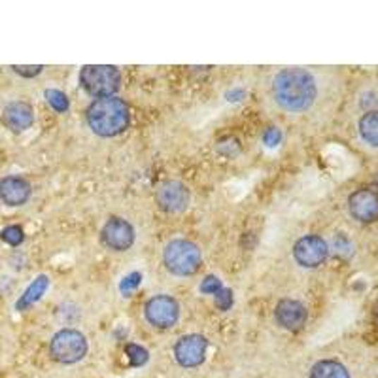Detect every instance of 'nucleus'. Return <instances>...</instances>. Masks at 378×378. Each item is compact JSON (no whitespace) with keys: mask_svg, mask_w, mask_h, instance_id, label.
<instances>
[{"mask_svg":"<svg viewBox=\"0 0 378 378\" xmlns=\"http://www.w3.org/2000/svg\"><path fill=\"white\" fill-rule=\"evenodd\" d=\"M272 94L284 110L305 112L316 99V80L305 68H286L272 80Z\"/></svg>","mask_w":378,"mask_h":378,"instance_id":"nucleus-1","label":"nucleus"},{"mask_svg":"<svg viewBox=\"0 0 378 378\" xmlns=\"http://www.w3.org/2000/svg\"><path fill=\"white\" fill-rule=\"evenodd\" d=\"M87 123L99 136L119 135L130 123L129 106L118 97L97 99L87 108Z\"/></svg>","mask_w":378,"mask_h":378,"instance_id":"nucleus-2","label":"nucleus"},{"mask_svg":"<svg viewBox=\"0 0 378 378\" xmlns=\"http://www.w3.org/2000/svg\"><path fill=\"white\" fill-rule=\"evenodd\" d=\"M163 263H165L166 271L176 276H191L201 267V250L191 240L178 238V240L166 244L165 252H163Z\"/></svg>","mask_w":378,"mask_h":378,"instance_id":"nucleus-3","label":"nucleus"},{"mask_svg":"<svg viewBox=\"0 0 378 378\" xmlns=\"http://www.w3.org/2000/svg\"><path fill=\"white\" fill-rule=\"evenodd\" d=\"M82 87L91 93L97 99L114 97V93L119 89L121 74L116 66L110 65H89L83 66L80 74Z\"/></svg>","mask_w":378,"mask_h":378,"instance_id":"nucleus-4","label":"nucleus"},{"mask_svg":"<svg viewBox=\"0 0 378 378\" xmlns=\"http://www.w3.org/2000/svg\"><path fill=\"white\" fill-rule=\"evenodd\" d=\"M49 352L59 363H76L87 354V339L76 329H63L51 339Z\"/></svg>","mask_w":378,"mask_h":378,"instance_id":"nucleus-5","label":"nucleus"},{"mask_svg":"<svg viewBox=\"0 0 378 378\" xmlns=\"http://www.w3.org/2000/svg\"><path fill=\"white\" fill-rule=\"evenodd\" d=\"M144 314L154 327L169 329L180 318V305L176 303V299L169 295H155L146 303Z\"/></svg>","mask_w":378,"mask_h":378,"instance_id":"nucleus-6","label":"nucleus"},{"mask_svg":"<svg viewBox=\"0 0 378 378\" xmlns=\"http://www.w3.org/2000/svg\"><path fill=\"white\" fill-rule=\"evenodd\" d=\"M327 254H329V246L318 235L301 236L293 246V257L299 265L307 269L322 265L327 260Z\"/></svg>","mask_w":378,"mask_h":378,"instance_id":"nucleus-7","label":"nucleus"},{"mask_svg":"<svg viewBox=\"0 0 378 378\" xmlns=\"http://www.w3.org/2000/svg\"><path fill=\"white\" fill-rule=\"evenodd\" d=\"M101 238L110 250L125 252L135 243V229H133V225L129 221H125L121 218H112L108 219L104 227H102Z\"/></svg>","mask_w":378,"mask_h":378,"instance_id":"nucleus-8","label":"nucleus"},{"mask_svg":"<svg viewBox=\"0 0 378 378\" xmlns=\"http://www.w3.org/2000/svg\"><path fill=\"white\" fill-rule=\"evenodd\" d=\"M208 341L202 335H185L174 346V358L182 367H197L205 361Z\"/></svg>","mask_w":378,"mask_h":378,"instance_id":"nucleus-9","label":"nucleus"},{"mask_svg":"<svg viewBox=\"0 0 378 378\" xmlns=\"http://www.w3.org/2000/svg\"><path fill=\"white\" fill-rule=\"evenodd\" d=\"M348 210L358 221L371 224L378 219V193L372 189H358L350 195Z\"/></svg>","mask_w":378,"mask_h":378,"instance_id":"nucleus-10","label":"nucleus"},{"mask_svg":"<svg viewBox=\"0 0 378 378\" xmlns=\"http://www.w3.org/2000/svg\"><path fill=\"white\" fill-rule=\"evenodd\" d=\"M157 202L165 212L176 214L185 210L189 205V191L182 182L176 180H169V182L161 183L157 189Z\"/></svg>","mask_w":378,"mask_h":378,"instance_id":"nucleus-11","label":"nucleus"},{"mask_svg":"<svg viewBox=\"0 0 378 378\" xmlns=\"http://www.w3.org/2000/svg\"><path fill=\"white\" fill-rule=\"evenodd\" d=\"M276 322L288 331H299L307 322V308L305 305L293 299H282L274 310Z\"/></svg>","mask_w":378,"mask_h":378,"instance_id":"nucleus-12","label":"nucleus"},{"mask_svg":"<svg viewBox=\"0 0 378 378\" xmlns=\"http://www.w3.org/2000/svg\"><path fill=\"white\" fill-rule=\"evenodd\" d=\"M30 183L21 176H6L0 180V201L8 207H21L29 201Z\"/></svg>","mask_w":378,"mask_h":378,"instance_id":"nucleus-13","label":"nucleus"},{"mask_svg":"<svg viewBox=\"0 0 378 378\" xmlns=\"http://www.w3.org/2000/svg\"><path fill=\"white\" fill-rule=\"evenodd\" d=\"M2 121L13 133H23V130H27L30 125L35 123V112H32V108L27 102H10L4 108V112H2Z\"/></svg>","mask_w":378,"mask_h":378,"instance_id":"nucleus-14","label":"nucleus"},{"mask_svg":"<svg viewBox=\"0 0 378 378\" xmlns=\"http://www.w3.org/2000/svg\"><path fill=\"white\" fill-rule=\"evenodd\" d=\"M308 378H350L348 369L339 363V361L333 360H324L318 361L316 365L312 367L310 371V377Z\"/></svg>","mask_w":378,"mask_h":378,"instance_id":"nucleus-15","label":"nucleus"},{"mask_svg":"<svg viewBox=\"0 0 378 378\" xmlns=\"http://www.w3.org/2000/svg\"><path fill=\"white\" fill-rule=\"evenodd\" d=\"M360 135L369 146L378 148V110L363 114L360 119Z\"/></svg>","mask_w":378,"mask_h":378,"instance_id":"nucleus-16","label":"nucleus"},{"mask_svg":"<svg viewBox=\"0 0 378 378\" xmlns=\"http://www.w3.org/2000/svg\"><path fill=\"white\" fill-rule=\"evenodd\" d=\"M47 284H49V280H47V276H38L35 280V282L30 284L29 288L25 290V293L21 295V299L18 301V305H16V308L18 310H25V308H29L30 305H35L38 299H40L42 295H44V291H46Z\"/></svg>","mask_w":378,"mask_h":378,"instance_id":"nucleus-17","label":"nucleus"},{"mask_svg":"<svg viewBox=\"0 0 378 378\" xmlns=\"http://www.w3.org/2000/svg\"><path fill=\"white\" fill-rule=\"evenodd\" d=\"M0 238L10 246H19L25 240V231L21 225H8L0 233Z\"/></svg>","mask_w":378,"mask_h":378,"instance_id":"nucleus-18","label":"nucleus"},{"mask_svg":"<svg viewBox=\"0 0 378 378\" xmlns=\"http://www.w3.org/2000/svg\"><path fill=\"white\" fill-rule=\"evenodd\" d=\"M46 99L49 102V106L54 108L55 112H66L68 110V99H66L65 93H61L57 89H47Z\"/></svg>","mask_w":378,"mask_h":378,"instance_id":"nucleus-19","label":"nucleus"},{"mask_svg":"<svg viewBox=\"0 0 378 378\" xmlns=\"http://www.w3.org/2000/svg\"><path fill=\"white\" fill-rule=\"evenodd\" d=\"M125 352L129 355L130 365L140 367L148 361V350H144L142 346H138V344H127V346H125Z\"/></svg>","mask_w":378,"mask_h":378,"instance_id":"nucleus-20","label":"nucleus"},{"mask_svg":"<svg viewBox=\"0 0 378 378\" xmlns=\"http://www.w3.org/2000/svg\"><path fill=\"white\" fill-rule=\"evenodd\" d=\"M216 307H218L219 310H229V308L233 307V293H231V290L221 288V290L216 293Z\"/></svg>","mask_w":378,"mask_h":378,"instance_id":"nucleus-21","label":"nucleus"},{"mask_svg":"<svg viewBox=\"0 0 378 378\" xmlns=\"http://www.w3.org/2000/svg\"><path fill=\"white\" fill-rule=\"evenodd\" d=\"M221 288H224V286H221V282H219L216 276H207L201 284L202 293H214V295H216Z\"/></svg>","mask_w":378,"mask_h":378,"instance_id":"nucleus-22","label":"nucleus"},{"mask_svg":"<svg viewBox=\"0 0 378 378\" xmlns=\"http://www.w3.org/2000/svg\"><path fill=\"white\" fill-rule=\"evenodd\" d=\"M13 68V72H16V74H19V76H23V78H35V76H38V74H40L42 72V68H44V66H40V65H35V66H12Z\"/></svg>","mask_w":378,"mask_h":378,"instance_id":"nucleus-23","label":"nucleus"},{"mask_svg":"<svg viewBox=\"0 0 378 378\" xmlns=\"http://www.w3.org/2000/svg\"><path fill=\"white\" fill-rule=\"evenodd\" d=\"M280 138H282V135H280V130L278 129H269L265 133V144L267 146H276L278 142H280Z\"/></svg>","mask_w":378,"mask_h":378,"instance_id":"nucleus-24","label":"nucleus"},{"mask_svg":"<svg viewBox=\"0 0 378 378\" xmlns=\"http://www.w3.org/2000/svg\"><path fill=\"white\" fill-rule=\"evenodd\" d=\"M138 282H140V274H138V272H135V274H130V276L125 278L123 284H121V290L129 291V288L133 290V288H136V286H138Z\"/></svg>","mask_w":378,"mask_h":378,"instance_id":"nucleus-25","label":"nucleus"}]
</instances>
